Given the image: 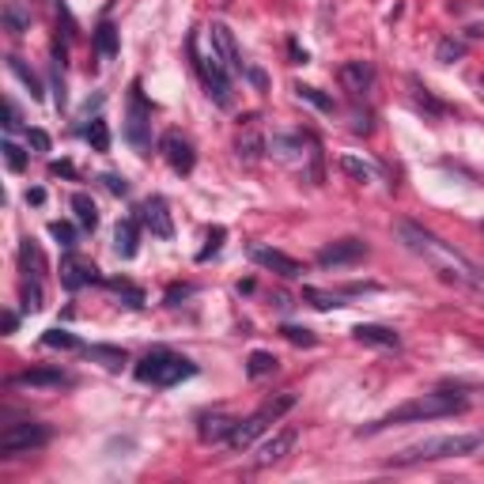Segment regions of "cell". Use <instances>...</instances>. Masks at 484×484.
I'll use <instances>...</instances> for the list:
<instances>
[{
    "mask_svg": "<svg viewBox=\"0 0 484 484\" xmlns=\"http://www.w3.org/2000/svg\"><path fill=\"white\" fill-rule=\"evenodd\" d=\"M398 238L432 272H439V280L454 284V288H461L466 295H473V299L484 303V265H477L473 258H466L461 250H454L446 238H439L435 231H427L420 224H409V219H401V224H398Z\"/></svg>",
    "mask_w": 484,
    "mask_h": 484,
    "instance_id": "6da1fadb",
    "label": "cell"
},
{
    "mask_svg": "<svg viewBox=\"0 0 484 484\" xmlns=\"http://www.w3.org/2000/svg\"><path fill=\"white\" fill-rule=\"evenodd\" d=\"M469 401L454 390H432V393H420V398L398 405L393 413H386L382 420L367 424L359 435H371V432H382V427H393V424H420V420H439V416H458L466 413Z\"/></svg>",
    "mask_w": 484,
    "mask_h": 484,
    "instance_id": "7a4b0ae2",
    "label": "cell"
},
{
    "mask_svg": "<svg viewBox=\"0 0 484 484\" xmlns=\"http://www.w3.org/2000/svg\"><path fill=\"white\" fill-rule=\"evenodd\" d=\"M480 446H484V435H477V432H469V435H432V439H420V443L398 450L386 466L405 469V466H420V461L466 458V454H473V450H480Z\"/></svg>",
    "mask_w": 484,
    "mask_h": 484,
    "instance_id": "3957f363",
    "label": "cell"
},
{
    "mask_svg": "<svg viewBox=\"0 0 484 484\" xmlns=\"http://www.w3.org/2000/svg\"><path fill=\"white\" fill-rule=\"evenodd\" d=\"M133 375L140 382H151V386H178L182 379L197 375V363L185 359V356H174L171 348H151V352H144V359L137 363Z\"/></svg>",
    "mask_w": 484,
    "mask_h": 484,
    "instance_id": "277c9868",
    "label": "cell"
},
{
    "mask_svg": "<svg viewBox=\"0 0 484 484\" xmlns=\"http://www.w3.org/2000/svg\"><path fill=\"white\" fill-rule=\"evenodd\" d=\"M46 443H50V427L38 424V420H19V424H8L4 432H0V454L4 458L30 454V450H38Z\"/></svg>",
    "mask_w": 484,
    "mask_h": 484,
    "instance_id": "5b68a950",
    "label": "cell"
},
{
    "mask_svg": "<svg viewBox=\"0 0 484 484\" xmlns=\"http://www.w3.org/2000/svg\"><path fill=\"white\" fill-rule=\"evenodd\" d=\"M190 50H193V61H197V69H201V76H204V87H208V95H212L219 106H231V72H227V64L216 57V50L208 53V57H201V53H197V38L190 42Z\"/></svg>",
    "mask_w": 484,
    "mask_h": 484,
    "instance_id": "8992f818",
    "label": "cell"
},
{
    "mask_svg": "<svg viewBox=\"0 0 484 484\" xmlns=\"http://www.w3.org/2000/svg\"><path fill=\"white\" fill-rule=\"evenodd\" d=\"M295 439H299V427H280V432H272V439H265V443L258 446L254 466L258 469H269V466H277V461H284V458L292 454Z\"/></svg>",
    "mask_w": 484,
    "mask_h": 484,
    "instance_id": "52a82bcc",
    "label": "cell"
},
{
    "mask_svg": "<svg viewBox=\"0 0 484 484\" xmlns=\"http://www.w3.org/2000/svg\"><path fill=\"white\" fill-rule=\"evenodd\" d=\"M367 258V246L359 238H340V242H329V246L318 250V265L333 269V265H356V261Z\"/></svg>",
    "mask_w": 484,
    "mask_h": 484,
    "instance_id": "ba28073f",
    "label": "cell"
},
{
    "mask_svg": "<svg viewBox=\"0 0 484 484\" xmlns=\"http://www.w3.org/2000/svg\"><path fill=\"white\" fill-rule=\"evenodd\" d=\"M250 258L258 261L261 269H269V272H277V277L284 280H295V277H303V265L295 258H288L284 250H272V246H250Z\"/></svg>",
    "mask_w": 484,
    "mask_h": 484,
    "instance_id": "9c48e42d",
    "label": "cell"
},
{
    "mask_svg": "<svg viewBox=\"0 0 484 484\" xmlns=\"http://www.w3.org/2000/svg\"><path fill=\"white\" fill-rule=\"evenodd\" d=\"M148 106H144V95H140V83H133V91H129V121H125V137L133 140V148L144 151L148 148Z\"/></svg>",
    "mask_w": 484,
    "mask_h": 484,
    "instance_id": "30bf717a",
    "label": "cell"
},
{
    "mask_svg": "<svg viewBox=\"0 0 484 484\" xmlns=\"http://www.w3.org/2000/svg\"><path fill=\"white\" fill-rule=\"evenodd\" d=\"M208 35H212V50H216V57L227 64V72H246L242 53L235 46V35L227 30V23H212V27H208Z\"/></svg>",
    "mask_w": 484,
    "mask_h": 484,
    "instance_id": "8fae6325",
    "label": "cell"
},
{
    "mask_svg": "<svg viewBox=\"0 0 484 484\" xmlns=\"http://www.w3.org/2000/svg\"><path fill=\"white\" fill-rule=\"evenodd\" d=\"M140 219H144V227L156 238L174 235V224H171V212H167V201H163V197H148V201L140 204Z\"/></svg>",
    "mask_w": 484,
    "mask_h": 484,
    "instance_id": "7c38bea8",
    "label": "cell"
},
{
    "mask_svg": "<svg viewBox=\"0 0 484 484\" xmlns=\"http://www.w3.org/2000/svg\"><path fill=\"white\" fill-rule=\"evenodd\" d=\"M269 420H272V416H269L265 409H258L254 416H246V420H238V424H235V432L227 435V446H231V450H246V446L254 443V439H258V435L269 427Z\"/></svg>",
    "mask_w": 484,
    "mask_h": 484,
    "instance_id": "4fadbf2b",
    "label": "cell"
},
{
    "mask_svg": "<svg viewBox=\"0 0 484 484\" xmlns=\"http://www.w3.org/2000/svg\"><path fill=\"white\" fill-rule=\"evenodd\" d=\"M159 148H163V156H167V163H171V167L178 171V174H190V171H193L197 156H193V148H190V140H185V137H178V133H167Z\"/></svg>",
    "mask_w": 484,
    "mask_h": 484,
    "instance_id": "5bb4252c",
    "label": "cell"
},
{
    "mask_svg": "<svg viewBox=\"0 0 484 484\" xmlns=\"http://www.w3.org/2000/svg\"><path fill=\"white\" fill-rule=\"evenodd\" d=\"M69 375L64 371H53V367H30L23 375L12 379V386H35V390H57V386H69Z\"/></svg>",
    "mask_w": 484,
    "mask_h": 484,
    "instance_id": "9a60e30c",
    "label": "cell"
},
{
    "mask_svg": "<svg viewBox=\"0 0 484 484\" xmlns=\"http://www.w3.org/2000/svg\"><path fill=\"white\" fill-rule=\"evenodd\" d=\"M340 83H345L352 95H363L375 83V69H371L367 61H345L340 64Z\"/></svg>",
    "mask_w": 484,
    "mask_h": 484,
    "instance_id": "2e32d148",
    "label": "cell"
},
{
    "mask_svg": "<svg viewBox=\"0 0 484 484\" xmlns=\"http://www.w3.org/2000/svg\"><path fill=\"white\" fill-rule=\"evenodd\" d=\"M352 333H356L359 345H371V348H398L401 345V337L390 325H356Z\"/></svg>",
    "mask_w": 484,
    "mask_h": 484,
    "instance_id": "e0dca14e",
    "label": "cell"
},
{
    "mask_svg": "<svg viewBox=\"0 0 484 484\" xmlns=\"http://www.w3.org/2000/svg\"><path fill=\"white\" fill-rule=\"evenodd\" d=\"M238 420H231V416L216 413V416H204L201 427H197V435H201V443H219V439H227L231 432H235Z\"/></svg>",
    "mask_w": 484,
    "mask_h": 484,
    "instance_id": "ac0fdd59",
    "label": "cell"
},
{
    "mask_svg": "<svg viewBox=\"0 0 484 484\" xmlns=\"http://www.w3.org/2000/svg\"><path fill=\"white\" fill-rule=\"evenodd\" d=\"M61 280H64V288H69V292H76V288H83V284H95L98 280V269L95 265H83V261H64Z\"/></svg>",
    "mask_w": 484,
    "mask_h": 484,
    "instance_id": "d6986e66",
    "label": "cell"
},
{
    "mask_svg": "<svg viewBox=\"0 0 484 484\" xmlns=\"http://www.w3.org/2000/svg\"><path fill=\"white\" fill-rule=\"evenodd\" d=\"M114 250L117 258H137V219H121L114 227Z\"/></svg>",
    "mask_w": 484,
    "mask_h": 484,
    "instance_id": "ffe728a7",
    "label": "cell"
},
{
    "mask_svg": "<svg viewBox=\"0 0 484 484\" xmlns=\"http://www.w3.org/2000/svg\"><path fill=\"white\" fill-rule=\"evenodd\" d=\"M4 27L12 30V35H27L30 30V12L19 4V0H8L4 4Z\"/></svg>",
    "mask_w": 484,
    "mask_h": 484,
    "instance_id": "44dd1931",
    "label": "cell"
},
{
    "mask_svg": "<svg viewBox=\"0 0 484 484\" xmlns=\"http://www.w3.org/2000/svg\"><path fill=\"white\" fill-rule=\"evenodd\" d=\"M83 356L87 359H98L103 367L110 371H117L121 363H125V348H114V345H91V348H83Z\"/></svg>",
    "mask_w": 484,
    "mask_h": 484,
    "instance_id": "7402d4cb",
    "label": "cell"
},
{
    "mask_svg": "<svg viewBox=\"0 0 484 484\" xmlns=\"http://www.w3.org/2000/svg\"><path fill=\"white\" fill-rule=\"evenodd\" d=\"M72 212H76V219L87 227V231H95V224H98V208H95V201L87 193H72Z\"/></svg>",
    "mask_w": 484,
    "mask_h": 484,
    "instance_id": "603a6c76",
    "label": "cell"
},
{
    "mask_svg": "<svg viewBox=\"0 0 484 484\" xmlns=\"http://www.w3.org/2000/svg\"><path fill=\"white\" fill-rule=\"evenodd\" d=\"M8 69H12V72L19 76V80H23V87L30 91V98H42V80H38V76L23 64V57H8Z\"/></svg>",
    "mask_w": 484,
    "mask_h": 484,
    "instance_id": "cb8c5ba5",
    "label": "cell"
},
{
    "mask_svg": "<svg viewBox=\"0 0 484 484\" xmlns=\"http://www.w3.org/2000/svg\"><path fill=\"white\" fill-rule=\"evenodd\" d=\"M269 371H277V356H272V352H250L246 375L250 379H261V375H269Z\"/></svg>",
    "mask_w": 484,
    "mask_h": 484,
    "instance_id": "d4e9b609",
    "label": "cell"
},
{
    "mask_svg": "<svg viewBox=\"0 0 484 484\" xmlns=\"http://www.w3.org/2000/svg\"><path fill=\"white\" fill-rule=\"evenodd\" d=\"M340 171L352 174L356 182H371V178H375V167H371V163H359L356 156H340Z\"/></svg>",
    "mask_w": 484,
    "mask_h": 484,
    "instance_id": "484cf974",
    "label": "cell"
},
{
    "mask_svg": "<svg viewBox=\"0 0 484 484\" xmlns=\"http://www.w3.org/2000/svg\"><path fill=\"white\" fill-rule=\"evenodd\" d=\"M95 50L103 53V57H114V53H117V30L110 23H103L95 30Z\"/></svg>",
    "mask_w": 484,
    "mask_h": 484,
    "instance_id": "4316f807",
    "label": "cell"
},
{
    "mask_svg": "<svg viewBox=\"0 0 484 484\" xmlns=\"http://www.w3.org/2000/svg\"><path fill=\"white\" fill-rule=\"evenodd\" d=\"M295 95H299L303 103L318 106V110H333V98H329L325 91H318V87H311V83H295Z\"/></svg>",
    "mask_w": 484,
    "mask_h": 484,
    "instance_id": "83f0119b",
    "label": "cell"
},
{
    "mask_svg": "<svg viewBox=\"0 0 484 484\" xmlns=\"http://www.w3.org/2000/svg\"><path fill=\"white\" fill-rule=\"evenodd\" d=\"M303 299L311 306H318V311H333V306H340V295L322 292V288H303Z\"/></svg>",
    "mask_w": 484,
    "mask_h": 484,
    "instance_id": "f1b7e54d",
    "label": "cell"
},
{
    "mask_svg": "<svg viewBox=\"0 0 484 484\" xmlns=\"http://www.w3.org/2000/svg\"><path fill=\"white\" fill-rule=\"evenodd\" d=\"M87 140H91L95 151H110V129H106L103 117H95L91 125H87Z\"/></svg>",
    "mask_w": 484,
    "mask_h": 484,
    "instance_id": "f546056e",
    "label": "cell"
},
{
    "mask_svg": "<svg viewBox=\"0 0 484 484\" xmlns=\"http://www.w3.org/2000/svg\"><path fill=\"white\" fill-rule=\"evenodd\" d=\"M42 345L46 348H80V340H76L69 329H46V333H42Z\"/></svg>",
    "mask_w": 484,
    "mask_h": 484,
    "instance_id": "4dcf8cb0",
    "label": "cell"
},
{
    "mask_svg": "<svg viewBox=\"0 0 484 484\" xmlns=\"http://www.w3.org/2000/svg\"><path fill=\"white\" fill-rule=\"evenodd\" d=\"M0 151H4V163H8V171H12V174H19V171L27 167V151L19 148V144H12V140H4Z\"/></svg>",
    "mask_w": 484,
    "mask_h": 484,
    "instance_id": "1f68e13d",
    "label": "cell"
},
{
    "mask_svg": "<svg viewBox=\"0 0 484 484\" xmlns=\"http://www.w3.org/2000/svg\"><path fill=\"white\" fill-rule=\"evenodd\" d=\"M435 57L439 61H461V57H466V42H458V38H443V42H439V50H435Z\"/></svg>",
    "mask_w": 484,
    "mask_h": 484,
    "instance_id": "d6a6232c",
    "label": "cell"
},
{
    "mask_svg": "<svg viewBox=\"0 0 484 484\" xmlns=\"http://www.w3.org/2000/svg\"><path fill=\"white\" fill-rule=\"evenodd\" d=\"M280 333L288 337L292 345H303V348H311V345H318V337H314V333H311V329H306V325H284Z\"/></svg>",
    "mask_w": 484,
    "mask_h": 484,
    "instance_id": "836d02e7",
    "label": "cell"
},
{
    "mask_svg": "<svg viewBox=\"0 0 484 484\" xmlns=\"http://www.w3.org/2000/svg\"><path fill=\"white\" fill-rule=\"evenodd\" d=\"M110 288H114L117 295H125V299H129V306H144V292H140V288H133V284H129V280H110Z\"/></svg>",
    "mask_w": 484,
    "mask_h": 484,
    "instance_id": "e575fe53",
    "label": "cell"
},
{
    "mask_svg": "<svg viewBox=\"0 0 484 484\" xmlns=\"http://www.w3.org/2000/svg\"><path fill=\"white\" fill-rule=\"evenodd\" d=\"M261 148H265V144H261V137H258V133L238 137V156H242V159H258V156H261Z\"/></svg>",
    "mask_w": 484,
    "mask_h": 484,
    "instance_id": "d590c367",
    "label": "cell"
},
{
    "mask_svg": "<svg viewBox=\"0 0 484 484\" xmlns=\"http://www.w3.org/2000/svg\"><path fill=\"white\" fill-rule=\"evenodd\" d=\"M292 405H295V393H280V398H277V401H265V405H261V409H265V413L272 416V420H280V416H284V413H288V409H292Z\"/></svg>",
    "mask_w": 484,
    "mask_h": 484,
    "instance_id": "8d00e7d4",
    "label": "cell"
},
{
    "mask_svg": "<svg viewBox=\"0 0 484 484\" xmlns=\"http://www.w3.org/2000/svg\"><path fill=\"white\" fill-rule=\"evenodd\" d=\"M23 311H42V288H38V280H30V284H23Z\"/></svg>",
    "mask_w": 484,
    "mask_h": 484,
    "instance_id": "74e56055",
    "label": "cell"
},
{
    "mask_svg": "<svg viewBox=\"0 0 484 484\" xmlns=\"http://www.w3.org/2000/svg\"><path fill=\"white\" fill-rule=\"evenodd\" d=\"M19 258H23V265L30 269V265H35V272H42V269H46V261H42V254H38V246H35V242H23V250H19Z\"/></svg>",
    "mask_w": 484,
    "mask_h": 484,
    "instance_id": "f35d334b",
    "label": "cell"
},
{
    "mask_svg": "<svg viewBox=\"0 0 484 484\" xmlns=\"http://www.w3.org/2000/svg\"><path fill=\"white\" fill-rule=\"evenodd\" d=\"M50 235L57 238L64 250H72V246H76V231H72L69 224H61V219H57V224H50Z\"/></svg>",
    "mask_w": 484,
    "mask_h": 484,
    "instance_id": "ab89813d",
    "label": "cell"
},
{
    "mask_svg": "<svg viewBox=\"0 0 484 484\" xmlns=\"http://www.w3.org/2000/svg\"><path fill=\"white\" fill-rule=\"evenodd\" d=\"M224 235H227L224 227H212V231H208V246L201 250V261H208V258H212V254H216L219 246H224Z\"/></svg>",
    "mask_w": 484,
    "mask_h": 484,
    "instance_id": "60d3db41",
    "label": "cell"
},
{
    "mask_svg": "<svg viewBox=\"0 0 484 484\" xmlns=\"http://www.w3.org/2000/svg\"><path fill=\"white\" fill-rule=\"evenodd\" d=\"M27 144L35 151H50V133L46 129H27Z\"/></svg>",
    "mask_w": 484,
    "mask_h": 484,
    "instance_id": "b9f144b4",
    "label": "cell"
},
{
    "mask_svg": "<svg viewBox=\"0 0 484 484\" xmlns=\"http://www.w3.org/2000/svg\"><path fill=\"white\" fill-rule=\"evenodd\" d=\"M103 182H106V190H110V193H117V197H125V193H129V182L121 178V174H103Z\"/></svg>",
    "mask_w": 484,
    "mask_h": 484,
    "instance_id": "7bdbcfd3",
    "label": "cell"
},
{
    "mask_svg": "<svg viewBox=\"0 0 484 484\" xmlns=\"http://www.w3.org/2000/svg\"><path fill=\"white\" fill-rule=\"evenodd\" d=\"M4 129H19V125H23V121H19V110H16V103H12V98H8V103H4Z\"/></svg>",
    "mask_w": 484,
    "mask_h": 484,
    "instance_id": "ee69618b",
    "label": "cell"
},
{
    "mask_svg": "<svg viewBox=\"0 0 484 484\" xmlns=\"http://www.w3.org/2000/svg\"><path fill=\"white\" fill-rule=\"evenodd\" d=\"M416 103H420V106H427V110H432V114H443V106H439L435 98L424 91V87H416Z\"/></svg>",
    "mask_w": 484,
    "mask_h": 484,
    "instance_id": "f6af8a7d",
    "label": "cell"
},
{
    "mask_svg": "<svg viewBox=\"0 0 484 484\" xmlns=\"http://www.w3.org/2000/svg\"><path fill=\"white\" fill-rule=\"evenodd\" d=\"M50 174H53V178H76V167H72L69 159H64V163H53Z\"/></svg>",
    "mask_w": 484,
    "mask_h": 484,
    "instance_id": "bcb514c9",
    "label": "cell"
},
{
    "mask_svg": "<svg viewBox=\"0 0 484 484\" xmlns=\"http://www.w3.org/2000/svg\"><path fill=\"white\" fill-rule=\"evenodd\" d=\"M288 50H292V61L295 64H306V50H299V42H288Z\"/></svg>",
    "mask_w": 484,
    "mask_h": 484,
    "instance_id": "7dc6e473",
    "label": "cell"
},
{
    "mask_svg": "<svg viewBox=\"0 0 484 484\" xmlns=\"http://www.w3.org/2000/svg\"><path fill=\"white\" fill-rule=\"evenodd\" d=\"M185 295H190V288H171V292H167V303L174 306L178 299H185Z\"/></svg>",
    "mask_w": 484,
    "mask_h": 484,
    "instance_id": "c3c4849f",
    "label": "cell"
},
{
    "mask_svg": "<svg viewBox=\"0 0 484 484\" xmlns=\"http://www.w3.org/2000/svg\"><path fill=\"white\" fill-rule=\"evenodd\" d=\"M27 201L30 204H42V201H46V190H38V185H35V190H27Z\"/></svg>",
    "mask_w": 484,
    "mask_h": 484,
    "instance_id": "681fc988",
    "label": "cell"
},
{
    "mask_svg": "<svg viewBox=\"0 0 484 484\" xmlns=\"http://www.w3.org/2000/svg\"><path fill=\"white\" fill-rule=\"evenodd\" d=\"M16 325H19V318L8 311V314H4V333H16Z\"/></svg>",
    "mask_w": 484,
    "mask_h": 484,
    "instance_id": "f907efd6",
    "label": "cell"
},
{
    "mask_svg": "<svg viewBox=\"0 0 484 484\" xmlns=\"http://www.w3.org/2000/svg\"><path fill=\"white\" fill-rule=\"evenodd\" d=\"M246 76H250V80H254L258 87H265V72H258V69H246Z\"/></svg>",
    "mask_w": 484,
    "mask_h": 484,
    "instance_id": "816d5d0a",
    "label": "cell"
},
{
    "mask_svg": "<svg viewBox=\"0 0 484 484\" xmlns=\"http://www.w3.org/2000/svg\"><path fill=\"white\" fill-rule=\"evenodd\" d=\"M480 235H484V219H480Z\"/></svg>",
    "mask_w": 484,
    "mask_h": 484,
    "instance_id": "f5cc1de1",
    "label": "cell"
}]
</instances>
